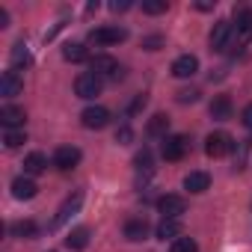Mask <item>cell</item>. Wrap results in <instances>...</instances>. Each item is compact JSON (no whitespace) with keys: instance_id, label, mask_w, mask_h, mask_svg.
<instances>
[{"instance_id":"cell-16","label":"cell","mask_w":252,"mask_h":252,"mask_svg":"<svg viewBox=\"0 0 252 252\" xmlns=\"http://www.w3.org/2000/svg\"><path fill=\"white\" fill-rule=\"evenodd\" d=\"M65 246H68L71 252H83V249L89 246V228H86V225L71 228V231H68V237H65Z\"/></svg>"},{"instance_id":"cell-11","label":"cell","mask_w":252,"mask_h":252,"mask_svg":"<svg viewBox=\"0 0 252 252\" xmlns=\"http://www.w3.org/2000/svg\"><path fill=\"white\" fill-rule=\"evenodd\" d=\"M196 71H199V60H196L193 54H181V57L172 63V74L181 77V80H184V77H193Z\"/></svg>"},{"instance_id":"cell-18","label":"cell","mask_w":252,"mask_h":252,"mask_svg":"<svg viewBox=\"0 0 252 252\" xmlns=\"http://www.w3.org/2000/svg\"><path fill=\"white\" fill-rule=\"evenodd\" d=\"M125 237H128V240H146L149 237V222L143 220V217H137V220H128V222H125Z\"/></svg>"},{"instance_id":"cell-21","label":"cell","mask_w":252,"mask_h":252,"mask_svg":"<svg viewBox=\"0 0 252 252\" xmlns=\"http://www.w3.org/2000/svg\"><path fill=\"white\" fill-rule=\"evenodd\" d=\"M211 187V175L208 172H190V175H184V190H190V193H205Z\"/></svg>"},{"instance_id":"cell-9","label":"cell","mask_w":252,"mask_h":252,"mask_svg":"<svg viewBox=\"0 0 252 252\" xmlns=\"http://www.w3.org/2000/svg\"><path fill=\"white\" fill-rule=\"evenodd\" d=\"M160 152H163V158H166V160H172V163H175V160H181V158L187 155V137H184V134H172V137H166Z\"/></svg>"},{"instance_id":"cell-2","label":"cell","mask_w":252,"mask_h":252,"mask_svg":"<svg viewBox=\"0 0 252 252\" xmlns=\"http://www.w3.org/2000/svg\"><path fill=\"white\" fill-rule=\"evenodd\" d=\"M234 24L231 21H217L214 24V30H211V48L214 51H228V48H234Z\"/></svg>"},{"instance_id":"cell-27","label":"cell","mask_w":252,"mask_h":252,"mask_svg":"<svg viewBox=\"0 0 252 252\" xmlns=\"http://www.w3.org/2000/svg\"><path fill=\"white\" fill-rule=\"evenodd\" d=\"M166 9H169L166 0H143V12L146 15H163Z\"/></svg>"},{"instance_id":"cell-22","label":"cell","mask_w":252,"mask_h":252,"mask_svg":"<svg viewBox=\"0 0 252 252\" xmlns=\"http://www.w3.org/2000/svg\"><path fill=\"white\" fill-rule=\"evenodd\" d=\"M158 237H160V240H166V237H169V240H178V237H181V222H178V220H163V222L158 225Z\"/></svg>"},{"instance_id":"cell-1","label":"cell","mask_w":252,"mask_h":252,"mask_svg":"<svg viewBox=\"0 0 252 252\" xmlns=\"http://www.w3.org/2000/svg\"><path fill=\"white\" fill-rule=\"evenodd\" d=\"M89 71L95 74V77H113V80H119V77H125V68L113 60V57H107V54H98V57H92L89 60Z\"/></svg>"},{"instance_id":"cell-3","label":"cell","mask_w":252,"mask_h":252,"mask_svg":"<svg viewBox=\"0 0 252 252\" xmlns=\"http://www.w3.org/2000/svg\"><path fill=\"white\" fill-rule=\"evenodd\" d=\"M231 149H234V140H231L225 131H214V134H208V140H205V155H208V158H225Z\"/></svg>"},{"instance_id":"cell-4","label":"cell","mask_w":252,"mask_h":252,"mask_svg":"<svg viewBox=\"0 0 252 252\" xmlns=\"http://www.w3.org/2000/svg\"><path fill=\"white\" fill-rule=\"evenodd\" d=\"M80 122H83V128H89V131H101V128H107V122H110V110L92 104V107H86L80 113Z\"/></svg>"},{"instance_id":"cell-28","label":"cell","mask_w":252,"mask_h":252,"mask_svg":"<svg viewBox=\"0 0 252 252\" xmlns=\"http://www.w3.org/2000/svg\"><path fill=\"white\" fill-rule=\"evenodd\" d=\"M3 143H6V149H18V146L27 143V134H24V131H6Z\"/></svg>"},{"instance_id":"cell-13","label":"cell","mask_w":252,"mask_h":252,"mask_svg":"<svg viewBox=\"0 0 252 252\" xmlns=\"http://www.w3.org/2000/svg\"><path fill=\"white\" fill-rule=\"evenodd\" d=\"M252 39V9H240L237 12V33H234V45H246Z\"/></svg>"},{"instance_id":"cell-15","label":"cell","mask_w":252,"mask_h":252,"mask_svg":"<svg viewBox=\"0 0 252 252\" xmlns=\"http://www.w3.org/2000/svg\"><path fill=\"white\" fill-rule=\"evenodd\" d=\"M39 193V187H36V181L30 178V175H18L15 181H12V196L15 199H33Z\"/></svg>"},{"instance_id":"cell-6","label":"cell","mask_w":252,"mask_h":252,"mask_svg":"<svg viewBox=\"0 0 252 252\" xmlns=\"http://www.w3.org/2000/svg\"><path fill=\"white\" fill-rule=\"evenodd\" d=\"M158 211L163 214V220H178L184 211H187V202L184 196H175V193H166L158 199Z\"/></svg>"},{"instance_id":"cell-37","label":"cell","mask_w":252,"mask_h":252,"mask_svg":"<svg viewBox=\"0 0 252 252\" xmlns=\"http://www.w3.org/2000/svg\"><path fill=\"white\" fill-rule=\"evenodd\" d=\"M196 9H202V12H205V9H214V3H208V0H199Z\"/></svg>"},{"instance_id":"cell-25","label":"cell","mask_w":252,"mask_h":252,"mask_svg":"<svg viewBox=\"0 0 252 252\" xmlns=\"http://www.w3.org/2000/svg\"><path fill=\"white\" fill-rule=\"evenodd\" d=\"M21 65H30V51H27L24 45H15V48H12V71L21 68Z\"/></svg>"},{"instance_id":"cell-26","label":"cell","mask_w":252,"mask_h":252,"mask_svg":"<svg viewBox=\"0 0 252 252\" xmlns=\"http://www.w3.org/2000/svg\"><path fill=\"white\" fill-rule=\"evenodd\" d=\"M169 252H199V243L193 237H178V240H172Z\"/></svg>"},{"instance_id":"cell-35","label":"cell","mask_w":252,"mask_h":252,"mask_svg":"<svg viewBox=\"0 0 252 252\" xmlns=\"http://www.w3.org/2000/svg\"><path fill=\"white\" fill-rule=\"evenodd\" d=\"M240 119H243V125H246V128L252 131V104H246V107H243V113H240Z\"/></svg>"},{"instance_id":"cell-14","label":"cell","mask_w":252,"mask_h":252,"mask_svg":"<svg viewBox=\"0 0 252 252\" xmlns=\"http://www.w3.org/2000/svg\"><path fill=\"white\" fill-rule=\"evenodd\" d=\"M24 110L21 107H15V104H3L0 107V125H6V128L12 131V128H18V125H24Z\"/></svg>"},{"instance_id":"cell-8","label":"cell","mask_w":252,"mask_h":252,"mask_svg":"<svg viewBox=\"0 0 252 252\" xmlns=\"http://www.w3.org/2000/svg\"><path fill=\"white\" fill-rule=\"evenodd\" d=\"M80 149L77 146H60L57 152H54V166L57 169H63V172H68V169H74L77 163H80Z\"/></svg>"},{"instance_id":"cell-29","label":"cell","mask_w":252,"mask_h":252,"mask_svg":"<svg viewBox=\"0 0 252 252\" xmlns=\"http://www.w3.org/2000/svg\"><path fill=\"white\" fill-rule=\"evenodd\" d=\"M134 163L140 166V169H146V172H152V152L149 149H143L137 158H134Z\"/></svg>"},{"instance_id":"cell-31","label":"cell","mask_w":252,"mask_h":252,"mask_svg":"<svg viewBox=\"0 0 252 252\" xmlns=\"http://www.w3.org/2000/svg\"><path fill=\"white\" fill-rule=\"evenodd\" d=\"M178 101H181V104H193V101H199V89H181V92H178Z\"/></svg>"},{"instance_id":"cell-17","label":"cell","mask_w":252,"mask_h":252,"mask_svg":"<svg viewBox=\"0 0 252 252\" xmlns=\"http://www.w3.org/2000/svg\"><path fill=\"white\" fill-rule=\"evenodd\" d=\"M208 110H211V119L225 122V119H231V98H228V95H217Z\"/></svg>"},{"instance_id":"cell-23","label":"cell","mask_w":252,"mask_h":252,"mask_svg":"<svg viewBox=\"0 0 252 252\" xmlns=\"http://www.w3.org/2000/svg\"><path fill=\"white\" fill-rule=\"evenodd\" d=\"M63 57H65L68 63H83V60H89V54H86V48H83L80 42L65 45V48H63Z\"/></svg>"},{"instance_id":"cell-19","label":"cell","mask_w":252,"mask_h":252,"mask_svg":"<svg viewBox=\"0 0 252 252\" xmlns=\"http://www.w3.org/2000/svg\"><path fill=\"white\" fill-rule=\"evenodd\" d=\"M166 131H169V116H166V113H155V116L149 119V125H146V134L166 140Z\"/></svg>"},{"instance_id":"cell-34","label":"cell","mask_w":252,"mask_h":252,"mask_svg":"<svg viewBox=\"0 0 252 252\" xmlns=\"http://www.w3.org/2000/svg\"><path fill=\"white\" fill-rule=\"evenodd\" d=\"M110 9H113V12H128V9H131V0H113Z\"/></svg>"},{"instance_id":"cell-30","label":"cell","mask_w":252,"mask_h":252,"mask_svg":"<svg viewBox=\"0 0 252 252\" xmlns=\"http://www.w3.org/2000/svg\"><path fill=\"white\" fill-rule=\"evenodd\" d=\"M131 140H134V131L128 128V125H122V128L116 131V143H119V146H128Z\"/></svg>"},{"instance_id":"cell-24","label":"cell","mask_w":252,"mask_h":252,"mask_svg":"<svg viewBox=\"0 0 252 252\" xmlns=\"http://www.w3.org/2000/svg\"><path fill=\"white\" fill-rule=\"evenodd\" d=\"M12 234H15V237H36V234H39V225H36L33 220H18V222L12 225Z\"/></svg>"},{"instance_id":"cell-33","label":"cell","mask_w":252,"mask_h":252,"mask_svg":"<svg viewBox=\"0 0 252 252\" xmlns=\"http://www.w3.org/2000/svg\"><path fill=\"white\" fill-rule=\"evenodd\" d=\"M146 104H149V98H146V95H137V98H134V104L128 107V113H140Z\"/></svg>"},{"instance_id":"cell-10","label":"cell","mask_w":252,"mask_h":252,"mask_svg":"<svg viewBox=\"0 0 252 252\" xmlns=\"http://www.w3.org/2000/svg\"><path fill=\"white\" fill-rule=\"evenodd\" d=\"M24 92V80L18 71H3V77H0V95L3 98H15Z\"/></svg>"},{"instance_id":"cell-7","label":"cell","mask_w":252,"mask_h":252,"mask_svg":"<svg viewBox=\"0 0 252 252\" xmlns=\"http://www.w3.org/2000/svg\"><path fill=\"white\" fill-rule=\"evenodd\" d=\"M125 39H128V30H125V27H98V30L89 33L92 45H119Z\"/></svg>"},{"instance_id":"cell-12","label":"cell","mask_w":252,"mask_h":252,"mask_svg":"<svg viewBox=\"0 0 252 252\" xmlns=\"http://www.w3.org/2000/svg\"><path fill=\"white\" fill-rule=\"evenodd\" d=\"M80 205H83V193L77 190V193H74V196H68V199L63 202V208L57 211V220H54V228H60V225H63V222H65V220L71 217V214H77V211H80Z\"/></svg>"},{"instance_id":"cell-32","label":"cell","mask_w":252,"mask_h":252,"mask_svg":"<svg viewBox=\"0 0 252 252\" xmlns=\"http://www.w3.org/2000/svg\"><path fill=\"white\" fill-rule=\"evenodd\" d=\"M160 45H163L160 36H149V39H143V48H146V51H158Z\"/></svg>"},{"instance_id":"cell-5","label":"cell","mask_w":252,"mask_h":252,"mask_svg":"<svg viewBox=\"0 0 252 252\" xmlns=\"http://www.w3.org/2000/svg\"><path fill=\"white\" fill-rule=\"evenodd\" d=\"M74 92H77V98H83V101H92L95 95H101V77H95L92 71H86V74H77V80H74Z\"/></svg>"},{"instance_id":"cell-20","label":"cell","mask_w":252,"mask_h":252,"mask_svg":"<svg viewBox=\"0 0 252 252\" xmlns=\"http://www.w3.org/2000/svg\"><path fill=\"white\" fill-rule=\"evenodd\" d=\"M45 169H48V158H45L42 152H33V155L24 158V175L33 178V175H42Z\"/></svg>"},{"instance_id":"cell-36","label":"cell","mask_w":252,"mask_h":252,"mask_svg":"<svg viewBox=\"0 0 252 252\" xmlns=\"http://www.w3.org/2000/svg\"><path fill=\"white\" fill-rule=\"evenodd\" d=\"M9 24V12L6 9H0V27H6Z\"/></svg>"}]
</instances>
